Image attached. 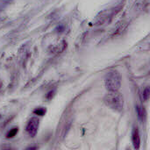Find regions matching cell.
<instances>
[{"mask_svg": "<svg viewBox=\"0 0 150 150\" xmlns=\"http://www.w3.org/2000/svg\"><path fill=\"white\" fill-rule=\"evenodd\" d=\"M137 113H138V117H139V119H140L141 120H142V121L145 120L147 113H146V110H145L144 107L138 106V107H137Z\"/></svg>", "mask_w": 150, "mask_h": 150, "instance_id": "5b68a950", "label": "cell"}, {"mask_svg": "<svg viewBox=\"0 0 150 150\" xmlns=\"http://www.w3.org/2000/svg\"><path fill=\"white\" fill-rule=\"evenodd\" d=\"M40 121L37 118H32L26 126V132L31 137H34L39 129Z\"/></svg>", "mask_w": 150, "mask_h": 150, "instance_id": "3957f363", "label": "cell"}, {"mask_svg": "<svg viewBox=\"0 0 150 150\" xmlns=\"http://www.w3.org/2000/svg\"><path fill=\"white\" fill-rule=\"evenodd\" d=\"M149 96H150L149 88V87H147V88L143 91V93H142V98H143V100H144V101H148V100H149Z\"/></svg>", "mask_w": 150, "mask_h": 150, "instance_id": "ba28073f", "label": "cell"}, {"mask_svg": "<svg viewBox=\"0 0 150 150\" xmlns=\"http://www.w3.org/2000/svg\"><path fill=\"white\" fill-rule=\"evenodd\" d=\"M18 127H14V128H12V129H11L8 133H7V134H6V137L7 138H12V137H14L17 134H18Z\"/></svg>", "mask_w": 150, "mask_h": 150, "instance_id": "52a82bcc", "label": "cell"}, {"mask_svg": "<svg viewBox=\"0 0 150 150\" xmlns=\"http://www.w3.org/2000/svg\"><path fill=\"white\" fill-rule=\"evenodd\" d=\"M104 101H105V104L109 108H111L114 111L120 112L123 109L124 99H123L122 95L120 93H119L118 91H109V93L105 95Z\"/></svg>", "mask_w": 150, "mask_h": 150, "instance_id": "6da1fadb", "label": "cell"}, {"mask_svg": "<svg viewBox=\"0 0 150 150\" xmlns=\"http://www.w3.org/2000/svg\"><path fill=\"white\" fill-rule=\"evenodd\" d=\"M54 91H49L48 93H47V99H51L52 98H53V96H54Z\"/></svg>", "mask_w": 150, "mask_h": 150, "instance_id": "9c48e42d", "label": "cell"}, {"mask_svg": "<svg viewBox=\"0 0 150 150\" xmlns=\"http://www.w3.org/2000/svg\"><path fill=\"white\" fill-rule=\"evenodd\" d=\"M132 142H133L134 149H140V145H141V138H140V134H139V130H138L137 127H134L133 129V132H132Z\"/></svg>", "mask_w": 150, "mask_h": 150, "instance_id": "277c9868", "label": "cell"}, {"mask_svg": "<svg viewBox=\"0 0 150 150\" xmlns=\"http://www.w3.org/2000/svg\"><path fill=\"white\" fill-rule=\"evenodd\" d=\"M105 84L109 91H119L121 85V77L120 73L116 70H112L107 73L105 78Z\"/></svg>", "mask_w": 150, "mask_h": 150, "instance_id": "7a4b0ae2", "label": "cell"}, {"mask_svg": "<svg viewBox=\"0 0 150 150\" xmlns=\"http://www.w3.org/2000/svg\"><path fill=\"white\" fill-rule=\"evenodd\" d=\"M33 113L36 114V115H39V116H43V115H45V113H46V109L43 108V107L36 108V109L33 111Z\"/></svg>", "mask_w": 150, "mask_h": 150, "instance_id": "8992f818", "label": "cell"}]
</instances>
